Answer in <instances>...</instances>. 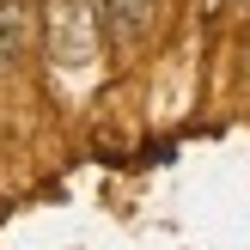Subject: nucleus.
Returning <instances> with one entry per match:
<instances>
[{
	"mask_svg": "<svg viewBox=\"0 0 250 250\" xmlns=\"http://www.w3.org/2000/svg\"><path fill=\"white\" fill-rule=\"evenodd\" d=\"M110 6V24H116V37L128 43V37H141L146 24H153V0H104Z\"/></svg>",
	"mask_w": 250,
	"mask_h": 250,
	"instance_id": "nucleus-2",
	"label": "nucleus"
},
{
	"mask_svg": "<svg viewBox=\"0 0 250 250\" xmlns=\"http://www.w3.org/2000/svg\"><path fill=\"white\" fill-rule=\"evenodd\" d=\"M202 6H208V19H214V12H220V6H226V0H202Z\"/></svg>",
	"mask_w": 250,
	"mask_h": 250,
	"instance_id": "nucleus-3",
	"label": "nucleus"
},
{
	"mask_svg": "<svg viewBox=\"0 0 250 250\" xmlns=\"http://www.w3.org/2000/svg\"><path fill=\"white\" fill-rule=\"evenodd\" d=\"M43 31H49V55H55L61 67H85V61L98 55L92 12H85L80 0H49V12H43Z\"/></svg>",
	"mask_w": 250,
	"mask_h": 250,
	"instance_id": "nucleus-1",
	"label": "nucleus"
}]
</instances>
